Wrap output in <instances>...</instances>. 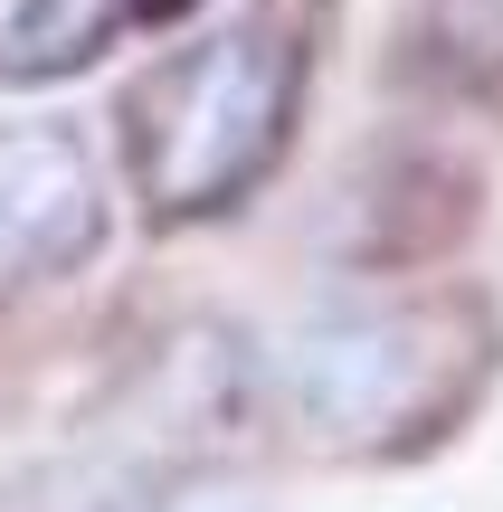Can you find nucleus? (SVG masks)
I'll use <instances>...</instances> for the list:
<instances>
[{
	"instance_id": "obj_1",
	"label": "nucleus",
	"mask_w": 503,
	"mask_h": 512,
	"mask_svg": "<svg viewBox=\"0 0 503 512\" xmlns=\"http://www.w3.org/2000/svg\"><path fill=\"white\" fill-rule=\"evenodd\" d=\"M295 105V48L276 29H228L171 57L133 95V171L152 209H219L276 162Z\"/></svg>"
},
{
	"instance_id": "obj_5",
	"label": "nucleus",
	"mask_w": 503,
	"mask_h": 512,
	"mask_svg": "<svg viewBox=\"0 0 503 512\" xmlns=\"http://www.w3.org/2000/svg\"><path fill=\"white\" fill-rule=\"evenodd\" d=\"M171 10H190V0H114V19H171Z\"/></svg>"
},
{
	"instance_id": "obj_3",
	"label": "nucleus",
	"mask_w": 503,
	"mask_h": 512,
	"mask_svg": "<svg viewBox=\"0 0 503 512\" xmlns=\"http://www.w3.org/2000/svg\"><path fill=\"white\" fill-rule=\"evenodd\" d=\"M418 332L409 323H314L276 351V389L304 408V418L333 427H371L399 408V380L418 370Z\"/></svg>"
},
{
	"instance_id": "obj_4",
	"label": "nucleus",
	"mask_w": 503,
	"mask_h": 512,
	"mask_svg": "<svg viewBox=\"0 0 503 512\" xmlns=\"http://www.w3.org/2000/svg\"><path fill=\"white\" fill-rule=\"evenodd\" d=\"M114 29H124L114 0H19L0 67H10V76H57V67H76V57H95Z\"/></svg>"
},
{
	"instance_id": "obj_2",
	"label": "nucleus",
	"mask_w": 503,
	"mask_h": 512,
	"mask_svg": "<svg viewBox=\"0 0 503 512\" xmlns=\"http://www.w3.org/2000/svg\"><path fill=\"white\" fill-rule=\"evenodd\" d=\"M95 247V171L67 133H0V275H57Z\"/></svg>"
}]
</instances>
